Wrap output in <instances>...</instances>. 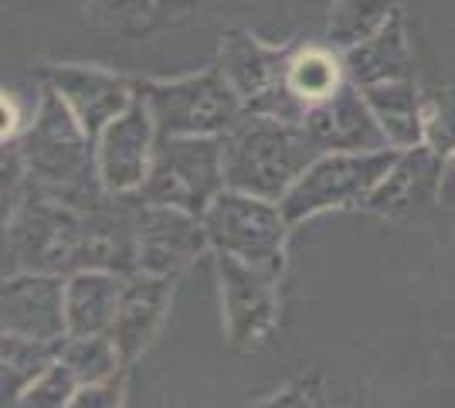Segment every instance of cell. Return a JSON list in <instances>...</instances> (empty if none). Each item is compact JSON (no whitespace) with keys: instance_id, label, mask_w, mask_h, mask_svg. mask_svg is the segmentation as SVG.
Here are the masks:
<instances>
[{"instance_id":"1","label":"cell","mask_w":455,"mask_h":408,"mask_svg":"<svg viewBox=\"0 0 455 408\" xmlns=\"http://www.w3.org/2000/svg\"><path fill=\"white\" fill-rule=\"evenodd\" d=\"M14 147L28 171V188L35 191L72 204H89L106 191L95 171V140L48 85H41L35 116L28 119Z\"/></svg>"},{"instance_id":"2","label":"cell","mask_w":455,"mask_h":408,"mask_svg":"<svg viewBox=\"0 0 455 408\" xmlns=\"http://www.w3.org/2000/svg\"><path fill=\"white\" fill-rule=\"evenodd\" d=\"M225 184L245 195L283 201L303 171L323 154L299 123L248 113L225 136Z\"/></svg>"},{"instance_id":"3","label":"cell","mask_w":455,"mask_h":408,"mask_svg":"<svg viewBox=\"0 0 455 408\" xmlns=\"http://www.w3.org/2000/svg\"><path fill=\"white\" fill-rule=\"evenodd\" d=\"M85 255V204L28 188L4 225V266L11 272L72 276Z\"/></svg>"},{"instance_id":"4","label":"cell","mask_w":455,"mask_h":408,"mask_svg":"<svg viewBox=\"0 0 455 408\" xmlns=\"http://www.w3.org/2000/svg\"><path fill=\"white\" fill-rule=\"evenodd\" d=\"M160 136H225L245 116V102L211 65L177 78H136Z\"/></svg>"},{"instance_id":"5","label":"cell","mask_w":455,"mask_h":408,"mask_svg":"<svg viewBox=\"0 0 455 408\" xmlns=\"http://www.w3.org/2000/svg\"><path fill=\"white\" fill-rule=\"evenodd\" d=\"M201 225L208 232V245L214 255H231L248 266L283 276L285 242H289L292 225L279 201H266V197L225 188L211 201Z\"/></svg>"},{"instance_id":"6","label":"cell","mask_w":455,"mask_h":408,"mask_svg":"<svg viewBox=\"0 0 455 408\" xmlns=\"http://www.w3.org/2000/svg\"><path fill=\"white\" fill-rule=\"evenodd\" d=\"M221 136H160L147 184L136 191L153 204H167L204 218L211 201L225 191Z\"/></svg>"},{"instance_id":"7","label":"cell","mask_w":455,"mask_h":408,"mask_svg":"<svg viewBox=\"0 0 455 408\" xmlns=\"http://www.w3.org/2000/svg\"><path fill=\"white\" fill-rule=\"evenodd\" d=\"M398 154L401 150H371V154L330 150V154H320L303 171V177L292 184V191L279 201L289 225L309 221L323 212L367 208L371 195L387 177Z\"/></svg>"},{"instance_id":"8","label":"cell","mask_w":455,"mask_h":408,"mask_svg":"<svg viewBox=\"0 0 455 408\" xmlns=\"http://www.w3.org/2000/svg\"><path fill=\"white\" fill-rule=\"evenodd\" d=\"M292 44H272L248 28H231L218 41L214 68L228 78L248 113H266L303 126L306 109L285 89V59Z\"/></svg>"},{"instance_id":"9","label":"cell","mask_w":455,"mask_h":408,"mask_svg":"<svg viewBox=\"0 0 455 408\" xmlns=\"http://www.w3.org/2000/svg\"><path fill=\"white\" fill-rule=\"evenodd\" d=\"M221 286V320L235 348L262 344L279 324V276L231 255H214Z\"/></svg>"},{"instance_id":"10","label":"cell","mask_w":455,"mask_h":408,"mask_svg":"<svg viewBox=\"0 0 455 408\" xmlns=\"http://www.w3.org/2000/svg\"><path fill=\"white\" fill-rule=\"evenodd\" d=\"M133 235H136V266L147 276L177 279L201 252H208V232L201 218L153 204L136 195L133 201Z\"/></svg>"},{"instance_id":"11","label":"cell","mask_w":455,"mask_h":408,"mask_svg":"<svg viewBox=\"0 0 455 408\" xmlns=\"http://www.w3.org/2000/svg\"><path fill=\"white\" fill-rule=\"evenodd\" d=\"M41 85L61 96L72 109V116L85 126V133L99 136L119 113L130 109L136 99V78L123 76L106 65H85V61H58L41 65Z\"/></svg>"},{"instance_id":"12","label":"cell","mask_w":455,"mask_h":408,"mask_svg":"<svg viewBox=\"0 0 455 408\" xmlns=\"http://www.w3.org/2000/svg\"><path fill=\"white\" fill-rule=\"evenodd\" d=\"M156 123H153L150 106L136 92L126 113L119 116L95 136V171H99V184L109 195H136L153 167V154H156Z\"/></svg>"},{"instance_id":"13","label":"cell","mask_w":455,"mask_h":408,"mask_svg":"<svg viewBox=\"0 0 455 408\" xmlns=\"http://www.w3.org/2000/svg\"><path fill=\"white\" fill-rule=\"evenodd\" d=\"M0 324L4 333L35 337V340H65L68 337L65 276H48V272L4 276Z\"/></svg>"},{"instance_id":"14","label":"cell","mask_w":455,"mask_h":408,"mask_svg":"<svg viewBox=\"0 0 455 408\" xmlns=\"http://www.w3.org/2000/svg\"><path fill=\"white\" fill-rule=\"evenodd\" d=\"M303 130L323 154L343 150V154H371V150H395L380 130L371 102L361 85L347 82L333 99L313 106L303 119Z\"/></svg>"},{"instance_id":"15","label":"cell","mask_w":455,"mask_h":408,"mask_svg":"<svg viewBox=\"0 0 455 408\" xmlns=\"http://www.w3.org/2000/svg\"><path fill=\"white\" fill-rule=\"evenodd\" d=\"M445 164L449 160L432 154L428 147L401 150L387 177L380 180L378 191L367 201V212L384 214V218H415V214L428 212L442 191Z\"/></svg>"},{"instance_id":"16","label":"cell","mask_w":455,"mask_h":408,"mask_svg":"<svg viewBox=\"0 0 455 408\" xmlns=\"http://www.w3.org/2000/svg\"><path fill=\"white\" fill-rule=\"evenodd\" d=\"M171 292L173 279L167 276H147V272L126 276L113 327H109V337L116 340L126 364H133L136 357L150 348L156 331L164 327V316L171 310Z\"/></svg>"},{"instance_id":"17","label":"cell","mask_w":455,"mask_h":408,"mask_svg":"<svg viewBox=\"0 0 455 408\" xmlns=\"http://www.w3.org/2000/svg\"><path fill=\"white\" fill-rule=\"evenodd\" d=\"M343 65L354 85H378L391 78H415V52L404 31V14H395L367 41L343 52Z\"/></svg>"},{"instance_id":"18","label":"cell","mask_w":455,"mask_h":408,"mask_svg":"<svg viewBox=\"0 0 455 408\" xmlns=\"http://www.w3.org/2000/svg\"><path fill=\"white\" fill-rule=\"evenodd\" d=\"M126 276L106 269H78L65 276V316L68 337L109 333Z\"/></svg>"},{"instance_id":"19","label":"cell","mask_w":455,"mask_h":408,"mask_svg":"<svg viewBox=\"0 0 455 408\" xmlns=\"http://www.w3.org/2000/svg\"><path fill=\"white\" fill-rule=\"evenodd\" d=\"M347 82H350V76H347V65H343V52L333 48L330 41H306V44L289 48L285 89L306 113L337 96Z\"/></svg>"},{"instance_id":"20","label":"cell","mask_w":455,"mask_h":408,"mask_svg":"<svg viewBox=\"0 0 455 408\" xmlns=\"http://www.w3.org/2000/svg\"><path fill=\"white\" fill-rule=\"evenodd\" d=\"M363 96L395 150L425 147V89L415 78H391L378 85H363Z\"/></svg>"},{"instance_id":"21","label":"cell","mask_w":455,"mask_h":408,"mask_svg":"<svg viewBox=\"0 0 455 408\" xmlns=\"http://www.w3.org/2000/svg\"><path fill=\"white\" fill-rule=\"evenodd\" d=\"M208 0H82L85 14L123 38H140L188 20Z\"/></svg>"},{"instance_id":"22","label":"cell","mask_w":455,"mask_h":408,"mask_svg":"<svg viewBox=\"0 0 455 408\" xmlns=\"http://www.w3.org/2000/svg\"><path fill=\"white\" fill-rule=\"evenodd\" d=\"M65 340H35V337H18L4 333L0 348V388H4V408H14L24 391L38 381L44 371L61 357Z\"/></svg>"},{"instance_id":"23","label":"cell","mask_w":455,"mask_h":408,"mask_svg":"<svg viewBox=\"0 0 455 408\" xmlns=\"http://www.w3.org/2000/svg\"><path fill=\"white\" fill-rule=\"evenodd\" d=\"M401 11V0H330L326 11V41L333 48H354L380 31Z\"/></svg>"},{"instance_id":"24","label":"cell","mask_w":455,"mask_h":408,"mask_svg":"<svg viewBox=\"0 0 455 408\" xmlns=\"http://www.w3.org/2000/svg\"><path fill=\"white\" fill-rule=\"evenodd\" d=\"M61 361L76 371V378L82 385L92 381H106L126 368L123 354L116 348V340L109 333H92V337H65L61 344Z\"/></svg>"},{"instance_id":"25","label":"cell","mask_w":455,"mask_h":408,"mask_svg":"<svg viewBox=\"0 0 455 408\" xmlns=\"http://www.w3.org/2000/svg\"><path fill=\"white\" fill-rule=\"evenodd\" d=\"M425 147L455 160V85L425 89Z\"/></svg>"},{"instance_id":"26","label":"cell","mask_w":455,"mask_h":408,"mask_svg":"<svg viewBox=\"0 0 455 408\" xmlns=\"http://www.w3.org/2000/svg\"><path fill=\"white\" fill-rule=\"evenodd\" d=\"M78 388H82V381L76 378V371L58 357L55 364L20 395L14 408H68Z\"/></svg>"},{"instance_id":"27","label":"cell","mask_w":455,"mask_h":408,"mask_svg":"<svg viewBox=\"0 0 455 408\" xmlns=\"http://www.w3.org/2000/svg\"><path fill=\"white\" fill-rule=\"evenodd\" d=\"M248 408H330V398H326V385L320 374H306Z\"/></svg>"},{"instance_id":"28","label":"cell","mask_w":455,"mask_h":408,"mask_svg":"<svg viewBox=\"0 0 455 408\" xmlns=\"http://www.w3.org/2000/svg\"><path fill=\"white\" fill-rule=\"evenodd\" d=\"M123 402H126V368L106 381L82 385L68 408H123Z\"/></svg>"},{"instance_id":"29","label":"cell","mask_w":455,"mask_h":408,"mask_svg":"<svg viewBox=\"0 0 455 408\" xmlns=\"http://www.w3.org/2000/svg\"><path fill=\"white\" fill-rule=\"evenodd\" d=\"M0 109H4V143H14V140L24 133V126H28V119H24V113H20V106H18V96L4 89Z\"/></svg>"}]
</instances>
